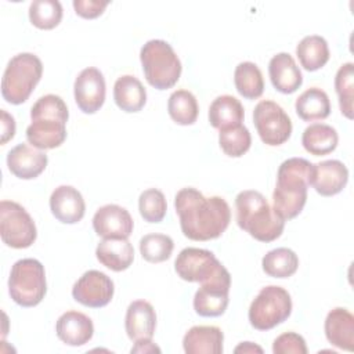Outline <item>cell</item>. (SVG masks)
<instances>
[{
    "mask_svg": "<svg viewBox=\"0 0 354 354\" xmlns=\"http://www.w3.org/2000/svg\"><path fill=\"white\" fill-rule=\"evenodd\" d=\"M180 228L191 241H210L221 236L231 221V209L221 196L206 198L192 187L181 188L174 196Z\"/></svg>",
    "mask_w": 354,
    "mask_h": 354,
    "instance_id": "6da1fadb",
    "label": "cell"
},
{
    "mask_svg": "<svg viewBox=\"0 0 354 354\" xmlns=\"http://www.w3.org/2000/svg\"><path fill=\"white\" fill-rule=\"evenodd\" d=\"M311 171L313 163L304 158H289L279 165L272 209L283 220H292L301 213L307 202Z\"/></svg>",
    "mask_w": 354,
    "mask_h": 354,
    "instance_id": "7a4b0ae2",
    "label": "cell"
},
{
    "mask_svg": "<svg viewBox=\"0 0 354 354\" xmlns=\"http://www.w3.org/2000/svg\"><path fill=\"white\" fill-rule=\"evenodd\" d=\"M236 223L241 230L260 242L278 239L285 228V220L279 217L266 196L254 189L241 191L235 198Z\"/></svg>",
    "mask_w": 354,
    "mask_h": 354,
    "instance_id": "3957f363",
    "label": "cell"
},
{
    "mask_svg": "<svg viewBox=\"0 0 354 354\" xmlns=\"http://www.w3.org/2000/svg\"><path fill=\"white\" fill-rule=\"evenodd\" d=\"M140 61L147 82L156 90L171 88L181 76V61L165 40H148L141 47Z\"/></svg>",
    "mask_w": 354,
    "mask_h": 354,
    "instance_id": "277c9868",
    "label": "cell"
},
{
    "mask_svg": "<svg viewBox=\"0 0 354 354\" xmlns=\"http://www.w3.org/2000/svg\"><path fill=\"white\" fill-rule=\"evenodd\" d=\"M43 75L40 58L32 53H19L14 55L3 73L1 95L12 105L25 102L32 94Z\"/></svg>",
    "mask_w": 354,
    "mask_h": 354,
    "instance_id": "5b68a950",
    "label": "cell"
},
{
    "mask_svg": "<svg viewBox=\"0 0 354 354\" xmlns=\"http://www.w3.org/2000/svg\"><path fill=\"white\" fill-rule=\"evenodd\" d=\"M47 282L44 266L36 259H21L10 271L8 293L21 307H35L46 296Z\"/></svg>",
    "mask_w": 354,
    "mask_h": 354,
    "instance_id": "8992f818",
    "label": "cell"
},
{
    "mask_svg": "<svg viewBox=\"0 0 354 354\" xmlns=\"http://www.w3.org/2000/svg\"><path fill=\"white\" fill-rule=\"evenodd\" d=\"M292 299L286 289L277 285L264 286L253 299L248 318L257 330H270L289 318Z\"/></svg>",
    "mask_w": 354,
    "mask_h": 354,
    "instance_id": "52a82bcc",
    "label": "cell"
},
{
    "mask_svg": "<svg viewBox=\"0 0 354 354\" xmlns=\"http://www.w3.org/2000/svg\"><path fill=\"white\" fill-rule=\"evenodd\" d=\"M0 236L12 249H25L33 245L37 230L26 209L14 201L0 202Z\"/></svg>",
    "mask_w": 354,
    "mask_h": 354,
    "instance_id": "ba28073f",
    "label": "cell"
},
{
    "mask_svg": "<svg viewBox=\"0 0 354 354\" xmlns=\"http://www.w3.org/2000/svg\"><path fill=\"white\" fill-rule=\"evenodd\" d=\"M253 123L259 137L266 145L278 147L292 134V120L283 108L271 100L257 102L253 111Z\"/></svg>",
    "mask_w": 354,
    "mask_h": 354,
    "instance_id": "9c48e42d",
    "label": "cell"
},
{
    "mask_svg": "<svg viewBox=\"0 0 354 354\" xmlns=\"http://www.w3.org/2000/svg\"><path fill=\"white\" fill-rule=\"evenodd\" d=\"M174 271L183 281L199 283L228 272L213 252L199 248L183 249L174 261Z\"/></svg>",
    "mask_w": 354,
    "mask_h": 354,
    "instance_id": "30bf717a",
    "label": "cell"
},
{
    "mask_svg": "<svg viewBox=\"0 0 354 354\" xmlns=\"http://www.w3.org/2000/svg\"><path fill=\"white\" fill-rule=\"evenodd\" d=\"M113 281L98 270L86 271L73 285L72 297L91 308L105 307L113 297Z\"/></svg>",
    "mask_w": 354,
    "mask_h": 354,
    "instance_id": "8fae6325",
    "label": "cell"
},
{
    "mask_svg": "<svg viewBox=\"0 0 354 354\" xmlns=\"http://www.w3.org/2000/svg\"><path fill=\"white\" fill-rule=\"evenodd\" d=\"M231 274L225 272L201 283L194 296V310L201 317H220L228 307Z\"/></svg>",
    "mask_w": 354,
    "mask_h": 354,
    "instance_id": "7c38bea8",
    "label": "cell"
},
{
    "mask_svg": "<svg viewBox=\"0 0 354 354\" xmlns=\"http://www.w3.org/2000/svg\"><path fill=\"white\" fill-rule=\"evenodd\" d=\"M105 88L102 72L94 66L84 68L73 83V95L79 109L87 115L100 111L105 101Z\"/></svg>",
    "mask_w": 354,
    "mask_h": 354,
    "instance_id": "4fadbf2b",
    "label": "cell"
},
{
    "mask_svg": "<svg viewBox=\"0 0 354 354\" xmlns=\"http://www.w3.org/2000/svg\"><path fill=\"white\" fill-rule=\"evenodd\" d=\"M93 228L102 238H129L134 228V221L127 209L109 203L94 213Z\"/></svg>",
    "mask_w": 354,
    "mask_h": 354,
    "instance_id": "5bb4252c",
    "label": "cell"
},
{
    "mask_svg": "<svg viewBox=\"0 0 354 354\" xmlns=\"http://www.w3.org/2000/svg\"><path fill=\"white\" fill-rule=\"evenodd\" d=\"M348 181V169L337 159L313 163L310 185L322 196H333L343 191Z\"/></svg>",
    "mask_w": 354,
    "mask_h": 354,
    "instance_id": "9a60e30c",
    "label": "cell"
},
{
    "mask_svg": "<svg viewBox=\"0 0 354 354\" xmlns=\"http://www.w3.org/2000/svg\"><path fill=\"white\" fill-rule=\"evenodd\" d=\"M46 152L28 144H18L7 153L8 170L21 180H32L40 176L47 167Z\"/></svg>",
    "mask_w": 354,
    "mask_h": 354,
    "instance_id": "2e32d148",
    "label": "cell"
},
{
    "mask_svg": "<svg viewBox=\"0 0 354 354\" xmlns=\"http://www.w3.org/2000/svg\"><path fill=\"white\" fill-rule=\"evenodd\" d=\"M50 210L59 223L76 224L86 213V203L75 187L59 185L51 192Z\"/></svg>",
    "mask_w": 354,
    "mask_h": 354,
    "instance_id": "e0dca14e",
    "label": "cell"
},
{
    "mask_svg": "<svg viewBox=\"0 0 354 354\" xmlns=\"http://www.w3.org/2000/svg\"><path fill=\"white\" fill-rule=\"evenodd\" d=\"M55 332L61 342L68 346H83L88 343L94 335V325L90 317L80 311L64 313L55 324Z\"/></svg>",
    "mask_w": 354,
    "mask_h": 354,
    "instance_id": "ac0fdd59",
    "label": "cell"
},
{
    "mask_svg": "<svg viewBox=\"0 0 354 354\" xmlns=\"http://www.w3.org/2000/svg\"><path fill=\"white\" fill-rule=\"evenodd\" d=\"M270 80L282 94L295 93L303 83V75L289 53H278L268 62Z\"/></svg>",
    "mask_w": 354,
    "mask_h": 354,
    "instance_id": "d6986e66",
    "label": "cell"
},
{
    "mask_svg": "<svg viewBox=\"0 0 354 354\" xmlns=\"http://www.w3.org/2000/svg\"><path fill=\"white\" fill-rule=\"evenodd\" d=\"M28 142L37 149H53L66 140V123L54 118H36L26 127Z\"/></svg>",
    "mask_w": 354,
    "mask_h": 354,
    "instance_id": "ffe728a7",
    "label": "cell"
},
{
    "mask_svg": "<svg viewBox=\"0 0 354 354\" xmlns=\"http://www.w3.org/2000/svg\"><path fill=\"white\" fill-rule=\"evenodd\" d=\"M156 328V313L147 300H134L129 304L124 317V329L130 340L152 339Z\"/></svg>",
    "mask_w": 354,
    "mask_h": 354,
    "instance_id": "44dd1931",
    "label": "cell"
},
{
    "mask_svg": "<svg viewBox=\"0 0 354 354\" xmlns=\"http://www.w3.org/2000/svg\"><path fill=\"white\" fill-rule=\"evenodd\" d=\"M324 329L332 346L346 351L354 350V315L347 308L330 310L325 318Z\"/></svg>",
    "mask_w": 354,
    "mask_h": 354,
    "instance_id": "7402d4cb",
    "label": "cell"
},
{
    "mask_svg": "<svg viewBox=\"0 0 354 354\" xmlns=\"http://www.w3.org/2000/svg\"><path fill=\"white\" fill-rule=\"evenodd\" d=\"M224 333L213 325H196L183 337V348L187 354H221Z\"/></svg>",
    "mask_w": 354,
    "mask_h": 354,
    "instance_id": "603a6c76",
    "label": "cell"
},
{
    "mask_svg": "<svg viewBox=\"0 0 354 354\" xmlns=\"http://www.w3.org/2000/svg\"><path fill=\"white\" fill-rule=\"evenodd\" d=\"M97 260L112 271L127 270L134 260V249L127 238H102L95 249Z\"/></svg>",
    "mask_w": 354,
    "mask_h": 354,
    "instance_id": "cb8c5ba5",
    "label": "cell"
},
{
    "mask_svg": "<svg viewBox=\"0 0 354 354\" xmlns=\"http://www.w3.org/2000/svg\"><path fill=\"white\" fill-rule=\"evenodd\" d=\"M113 100L127 113L140 112L147 102V90L133 75H123L113 84Z\"/></svg>",
    "mask_w": 354,
    "mask_h": 354,
    "instance_id": "d4e9b609",
    "label": "cell"
},
{
    "mask_svg": "<svg viewBox=\"0 0 354 354\" xmlns=\"http://www.w3.org/2000/svg\"><path fill=\"white\" fill-rule=\"evenodd\" d=\"M243 118V105L234 95H218L209 106V122L217 130L242 124Z\"/></svg>",
    "mask_w": 354,
    "mask_h": 354,
    "instance_id": "484cf974",
    "label": "cell"
},
{
    "mask_svg": "<svg viewBox=\"0 0 354 354\" xmlns=\"http://www.w3.org/2000/svg\"><path fill=\"white\" fill-rule=\"evenodd\" d=\"M339 136L335 127L325 123H313L307 126L301 134V144L304 149L314 155H328L337 147Z\"/></svg>",
    "mask_w": 354,
    "mask_h": 354,
    "instance_id": "4316f807",
    "label": "cell"
},
{
    "mask_svg": "<svg viewBox=\"0 0 354 354\" xmlns=\"http://www.w3.org/2000/svg\"><path fill=\"white\" fill-rule=\"evenodd\" d=\"M295 109L297 116L306 122L324 120L330 113V101L324 90L310 87L296 98Z\"/></svg>",
    "mask_w": 354,
    "mask_h": 354,
    "instance_id": "83f0119b",
    "label": "cell"
},
{
    "mask_svg": "<svg viewBox=\"0 0 354 354\" xmlns=\"http://www.w3.org/2000/svg\"><path fill=\"white\" fill-rule=\"evenodd\" d=\"M296 55L306 71H318L329 61L328 41L319 35L304 36L296 46Z\"/></svg>",
    "mask_w": 354,
    "mask_h": 354,
    "instance_id": "f1b7e54d",
    "label": "cell"
},
{
    "mask_svg": "<svg viewBox=\"0 0 354 354\" xmlns=\"http://www.w3.org/2000/svg\"><path fill=\"white\" fill-rule=\"evenodd\" d=\"M236 91L246 100H256L264 91V79L260 68L250 61L239 62L234 72Z\"/></svg>",
    "mask_w": 354,
    "mask_h": 354,
    "instance_id": "f546056e",
    "label": "cell"
},
{
    "mask_svg": "<svg viewBox=\"0 0 354 354\" xmlns=\"http://www.w3.org/2000/svg\"><path fill=\"white\" fill-rule=\"evenodd\" d=\"M167 112L169 116L181 126L194 124L198 119L199 105L196 97L185 88L176 90L170 94L167 101Z\"/></svg>",
    "mask_w": 354,
    "mask_h": 354,
    "instance_id": "4dcf8cb0",
    "label": "cell"
},
{
    "mask_svg": "<svg viewBox=\"0 0 354 354\" xmlns=\"http://www.w3.org/2000/svg\"><path fill=\"white\" fill-rule=\"evenodd\" d=\"M261 267L272 278H289L299 268V257L289 248H277L264 254Z\"/></svg>",
    "mask_w": 354,
    "mask_h": 354,
    "instance_id": "1f68e13d",
    "label": "cell"
},
{
    "mask_svg": "<svg viewBox=\"0 0 354 354\" xmlns=\"http://www.w3.org/2000/svg\"><path fill=\"white\" fill-rule=\"evenodd\" d=\"M335 90L339 98L342 113L347 119H353V101H354V64H343L335 76Z\"/></svg>",
    "mask_w": 354,
    "mask_h": 354,
    "instance_id": "d6a6232c",
    "label": "cell"
},
{
    "mask_svg": "<svg viewBox=\"0 0 354 354\" xmlns=\"http://www.w3.org/2000/svg\"><path fill=\"white\" fill-rule=\"evenodd\" d=\"M29 19L39 29H53L62 19V6L58 0H33L29 6Z\"/></svg>",
    "mask_w": 354,
    "mask_h": 354,
    "instance_id": "836d02e7",
    "label": "cell"
},
{
    "mask_svg": "<svg viewBox=\"0 0 354 354\" xmlns=\"http://www.w3.org/2000/svg\"><path fill=\"white\" fill-rule=\"evenodd\" d=\"M218 144L227 156L239 158L249 151L252 145V136L246 126L238 124L220 130Z\"/></svg>",
    "mask_w": 354,
    "mask_h": 354,
    "instance_id": "e575fe53",
    "label": "cell"
},
{
    "mask_svg": "<svg viewBox=\"0 0 354 354\" xmlns=\"http://www.w3.org/2000/svg\"><path fill=\"white\" fill-rule=\"evenodd\" d=\"M173 239L166 234H147L140 239V253L148 263H162L171 256Z\"/></svg>",
    "mask_w": 354,
    "mask_h": 354,
    "instance_id": "d590c367",
    "label": "cell"
},
{
    "mask_svg": "<svg viewBox=\"0 0 354 354\" xmlns=\"http://www.w3.org/2000/svg\"><path fill=\"white\" fill-rule=\"evenodd\" d=\"M138 210L148 223H160L167 212V202L163 192L158 188H148L140 194Z\"/></svg>",
    "mask_w": 354,
    "mask_h": 354,
    "instance_id": "8d00e7d4",
    "label": "cell"
},
{
    "mask_svg": "<svg viewBox=\"0 0 354 354\" xmlns=\"http://www.w3.org/2000/svg\"><path fill=\"white\" fill-rule=\"evenodd\" d=\"M36 118H54L68 122L69 111L65 101L55 94H46L40 97L30 108V119Z\"/></svg>",
    "mask_w": 354,
    "mask_h": 354,
    "instance_id": "74e56055",
    "label": "cell"
},
{
    "mask_svg": "<svg viewBox=\"0 0 354 354\" xmlns=\"http://www.w3.org/2000/svg\"><path fill=\"white\" fill-rule=\"evenodd\" d=\"M307 351L304 337L296 332H285L272 343L274 354H307Z\"/></svg>",
    "mask_w": 354,
    "mask_h": 354,
    "instance_id": "f35d334b",
    "label": "cell"
},
{
    "mask_svg": "<svg viewBox=\"0 0 354 354\" xmlns=\"http://www.w3.org/2000/svg\"><path fill=\"white\" fill-rule=\"evenodd\" d=\"M109 1H100V0H73L75 12L86 19H93L100 17Z\"/></svg>",
    "mask_w": 354,
    "mask_h": 354,
    "instance_id": "ab89813d",
    "label": "cell"
},
{
    "mask_svg": "<svg viewBox=\"0 0 354 354\" xmlns=\"http://www.w3.org/2000/svg\"><path fill=\"white\" fill-rule=\"evenodd\" d=\"M15 119L7 111L1 109V144L4 145L15 136Z\"/></svg>",
    "mask_w": 354,
    "mask_h": 354,
    "instance_id": "60d3db41",
    "label": "cell"
},
{
    "mask_svg": "<svg viewBox=\"0 0 354 354\" xmlns=\"http://www.w3.org/2000/svg\"><path fill=\"white\" fill-rule=\"evenodd\" d=\"M131 353H160V348L152 342V339H142L134 342V346L131 347Z\"/></svg>",
    "mask_w": 354,
    "mask_h": 354,
    "instance_id": "b9f144b4",
    "label": "cell"
},
{
    "mask_svg": "<svg viewBox=\"0 0 354 354\" xmlns=\"http://www.w3.org/2000/svg\"><path fill=\"white\" fill-rule=\"evenodd\" d=\"M234 353H242V354H250V353H263V348L252 342H242L235 348Z\"/></svg>",
    "mask_w": 354,
    "mask_h": 354,
    "instance_id": "7bdbcfd3",
    "label": "cell"
}]
</instances>
